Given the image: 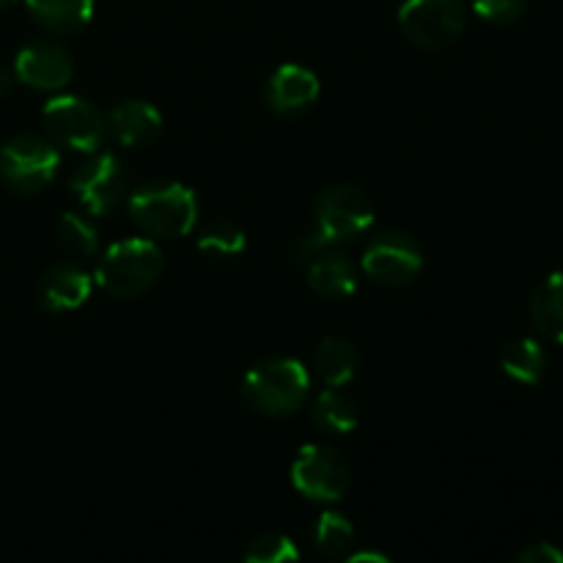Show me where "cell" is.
<instances>
[{"label":"cell","mask_w":563,"mask_h":563,"mask_svg":"<svg viewBox=\"0 0 563 563\" xmlns=\"http://www.w3.org/2000/svg\"><path fill=\"white\" fill-rule=\"evenodd\" d=\"M528 9V0H473V11L482 16L484 22L493 25H509L517 22Z\"/></svg>","instance_id":"obj_25"},{"label":"cell","mask_w":563,"mask_h":563,"mask_svg":"<svg viewBox=\"0 0 563 563\" xmlns=\"http://www.w3.org/2000/svg\"><path fill=\"white\" fill-rule=\"evenodd\" d=\"M93 291V278L77 264H53L47 273L38 278V302L49 313H69L86 306Z\"/></svg>","instance_id":"obj_13"},{"label":"cell","mask_w":563,"mask_h":563,"mask_svg":"<svg viewBox=\"0 0 563 563\" xmlns=\"http://www.w3.org/2000/svg\"><path fill=\"white\" fill-rule=\"evenodd\" d=\"M291 484L302 498L317 500V504H335L350 489V465L341 451L311 443L297 451V460L291 465Z\"/></svg>","instance_id":"obj_8"},{"label":"cell","mask_w":563,"mask_h":563,"mask_svg":"<svg viewBox=\"0 0 563 563\" xmlns=\"http://www.w3.org/2000/svg\"><path fill=\"white\" fill-rule=\"evenodd\" d=\"M242 559L247 563H286L300 559V550L291 542L289 537H280V533H267V537L253 539L251 548L242 553Z\"/></svg>","instance_id":"obj_24"},{"label":"cell","mask_w":563,"mask_h":563,"mask_svg":"<svg viewBox=\"0 0 563 563\" xmlns=\"http://www.w3.org/2000/svg\"><path fill=\"white\" fill-rule=\"evenodd\" d=\"M163 251L148 236L119 240L99 258L93 284L115 300H135L163 278Z\"/></svg>","instance_id":"obj_2"},{"label":"cell","mask_w":563,"mask_h":563,"mask_svg":"<svg viewBox=\"0 0 563 563\" xmlns=\"http://www.w3.org/2000/svg\"><path fill=\"white\" fill-rule=\"evenodd\" d=\"M14 3H16V0H0V11L11 9V5H14Z\"/></svg>","instance_id":"obj_30"},{"label":"cell","mask_w":563,"mask_h":563,"mask_svg":"<svg viewBox=\"0 0 563 563\" xmlns=\"http://www.w3.org/2000/svg\"><path fill=\"white\" fill-rule=\"evenodd\" d=\"M71 75H75V60L69 49L47 38L25 44L14 58V77L36 91H60L69 86Z\"/></svg>","instance_id":"obj_11"},{"label":"cell","mask_w":563,"mask_h":563,"mask_svg":"<svg viewBox=\"0 0 563 563\" xmlns=\"http://www.w3.org/2000/svg\"><path fill=\"white\" fill-rule=\"evenodd\" d=\"M58 240L75 256H93L99 247L97 225L80 212H64L58 220Z\"/></svg>","instance_id":"obj_23"},{"label":"cell","mask_w":563,"mask_h":563,"mask_svg":"<svg viewBox=\"0 0 563 563\" xmlns=\"http://www.w3.org/2000/svg\"><path fill=\"white\" fill-rule=\"evenodd\" d=\"M60 154L47 137L22 132L0 148V179L20 196H36L55 179Z\"/></svg>","instance_id":"obj_4"},{"label":"cell","mask_w":563,"mask_h":563,"mask_svg":"<svg viewBox=\"0 0 563 563\" xmlns=\"http://www.w3.org/2000/svg\"><path fill=\"white\" fill-rule=\"evenodd\" d=\"M130 218L143 234L179 240L190 234L198 218V198L181 181H146L130 196Z\"/></svg>","instance_id":"obj_3"},{"label":"cell","mask_w":563,"mask_h":563,"mask_svg":"<svg viewBox=\"0 0 563 563\" xmlns=\"http://www.w3.org/2000/svg\"><path fill=\"white\" fill-rule=\"evenodd\" d=\"M108 130L126 148H141L163 135V115L143 99H126L108 115Z\"/></svg>","instance_id":"obj_14"},{"label":"cell","mask_w":563,"mask_h":563,"mask_svg":"<svg viewBox=\"0 0 563 563\" xmlns=\"http://www.w3.org/2000/svg\"><path fill=\"white\" fill-rule=\"evenodd\" d=\"M319 97V77L311 69L297 64H284L269 75L267 108L278 115H295L300 110L311 108Z\"/></svg>","instance_id":"obj_12"},{"label":"cell","mask_w":563,"mask_h":563,"mask_svg":"<svg viewBox=\"0 0 563 563\" xmlns=\"http://www.w3.org/2000/svg\"><path fill=\"white\" fill-rule=\"evenodd\" d=\"M355 544V528L339 511H324L313 526V548L324 559H346Z\"/></svg>","instance_id":"obj_21"},{"label":"cell","mask_w":563,"mask_h":563,"mask_svg":"<svg viewBox=\"0 0 563 563\" xmlns=\"http://www.w3.org/2000/svg\"><path fill=\"white\" fill-rule=\"evenodd\" d=\"M399 27L405 38L423 49L451 47L467 27L462 0H405L399 9Z\"/></svg>","instance_id":"obj_5"},{"label":"cell","mask_w":563,"mask_h":563,"mask_svg":"<svg viewBox=\"0 0 563 563\" xmlns=\"http://www.w3.org/2000/svg\"><path fill=\"white\" fill-rule=\"evenodd\" d=\"M71 196L88 214H110L126 196V170L115 154H93L71 174Z\"/></svg>","instance_id":"obj_10"},{"label":"cell","mask_w":563,"mask_h":563,"mask_svg":"<svg viewBox=\"0 0 563 563\" xmlns=\"http://www.w3.org/2000/svg\"><path fill=\"white\" fill-rule=\"evenodd\" d=\"M328 247H335V245H330V242L324 240L317 229H311L308 234L297 236L295 245H291V251H289V262L295 264V267H308V264H311L319 253L328 251Z\"/></svg>","instance_id":"obj_26"},{"label":"cell","mask_w":563,"mask_h":563,"mask_svg":"<svg viewBox=\"0 0 563 563\" xmlns=\"http://www.w3.org/2000/svg\"><path fill=\"white\" fill-rule=\"evenodd\" d=\"M500 368L517 383L537 385L544 377V368H548V355H544L539 341L517 339L509 341L500 352Z\"/></svg>","instance_id":"obj_19"},{"label":"cell","mask_w":563,"mask_h":563,"mask_svg":"<svg viewBox=\"0 0 563 563\" xmlns=\"http://www.w3.org/2000/svg\"><path fill=\"white\" fill-rule=\"evenodd\" d=\"M517 561L520 563H563V550H559L555 544H550V542H539V544H533V548L522 550V553L517 555Z\"/></svg>","instance_id":"obj_27"},{"label":"cell","mask_w":563,"mask_h":563,"mask_svg":"<svg viewBox=\"0 0 563 563\" xmlns=\"http://www.w3.org/2000/svg\"><path fill=\"white\" fill-rule=\"evenodd\" d=\"M346 561L361 563V561H377V563H388L390 559L383 553H346Z\"/></svg>","instance_id":"obj_28"},{"label":"cell","mask_w":563,"mask_h":563,"mask_svg":"<svg viewBox=\"0 0 563 563\" xmlns=\"http://www.w3.org/2000/svg\"><path fill=\"white\" fill-rule=\"evenodd\" d=\"M313 372L328 388H344L361 372V352L350 339H324L313 355Z\"/></svg>","instance_id":"obj_16"},{"label":"cell","mask_w":563,"mask_h":563,"mask_svg":"<svg viewBox=\"0 0 563 563\" xmlns=\"http://www.w3.org/2000/svg\"><path fill=\"white\" fill-rule=\"evenodd\" d=\"M247 247V236L240 225L234 223H212L209 229H203V234L198 236V251L207 258L214 262H231V258H240Z\"/></svg>","instance_id":"obj_22"},{"label":"cell","mask_w":563,"mask_h":563,"mask_svg":"<svg viewBox=\"0 0 563 563\" xmlns=\"http://www.w3.org/2000/svg\"><path fill=\"white\" fill-rule=\"evenodd\" d=\"M374 203L361 187L335 185L317 198L313 209V229L339 247L341 242L355 240L363 231L372 229Z\"/></svg>","instance_id":"obj_7"},{"label":"cell","mask_w":563,"mask_h":563,"mask_svg":"<svg viewBox=\"0 0 563 563\" xmlns=\"http://www.w3.org/2000/svg\"><path fill=\"white\" fill-rule=\"evenodd\" d=\"M311 374L295 357H264L242 377V401L267 418H289L306 405Z\"/></svg>","instance_id":"obj_1"},{"label":"cell","mask_w":563,"mask_h":563,"mask_svg":"<svg viewBox=\"0 0 563 563\" xmlns=\"http://www.w3.org/2000/svg\"><path fill=\"white\" fill-rule=\"evenodd\" d=\"M357 421H361V412H357V405L352 401V396H346L339 388H328L319 394L317 405H313V423L322 432L350 434L355 432Z\"/></svg>","instance_id":"obj_20"},{"label":"cell","mask_w":563,"mask_h":563,"mask_svg":"<svg viewBox=\"0 0 563 563\" xmlns=\"http://www.w3.org/2000/svg\"><path fill=\"white\" fill-rule=\"evenodd\" d=\"M11 86H14V75L5 66H0V99L11 91Z\"/></svg>","instance_id":"obj_29"},{"label":"cell","mask_w":563,"mask_h":563,"mask_svg":"<svg viewBox=\"0 0 563 563\" xmlns=\"http://www.w3.org/2000/svg\"><path fill=\"white\" fill-rule=\"evenodd\" d=\"M308 286L324 300H346L357 291V267L350 256L328 247L308 264Z\"/></svg>","instance_id":"obj_15"},{"label":"cell","mask_w":563,"mask_h":563,"mask_svg":"<svg viewBox=\"0 0 563 563\" xmlns=\"http://www.w3.org/2000/svg\"><path fill=\"white\" fill-rule=\"evenodd\" d=\"M44 130L55 143L75 152L93 154L108 135V121L102 110L82 97H55L42 110Z\"/></svg>","instance_id":"obj_6"},{"label":"cell","mask_w":563,"mask_h":563,"mask_svg":"<svg viewBox=\"0 0 563 563\" xmlns=\"http://www.w3.org/2000/svg\"><path fill=\"white\" fill-rule=\"evenodd\" d=\"M361 267L374 284L399 289L421 275L423 253L418 242L401 231H383L368 242Z\"/></svg>","instance_id":"obj_9"},{"label":"cell","mask_w":563,"mask_h":563,"mask_svg":"<svg viewBox=\"0 0 563 563\" xmlns=\"http://www.w3.org/2000/svg\"><path fill=\"white\" fill-rule=\"evenodd\" d=\"M33 22L49 33H75L91 22L93 0H25Z\"/></svg>","instance_id":"obj_17"},{"label":"cell","mask_w":563,"mask_h":563,"mask_svg":"<svg viewBox=\"0 0 563 563\" xmlns=\"http://www.w3.org/2000/svg\"><path fill=\"white\" fill-rule=\"evenodd\" d=\"M531 319L544 339L563 344V273H553L531 297Z\"/></svg>","instance_id":"obj_18"}]
</instances>
